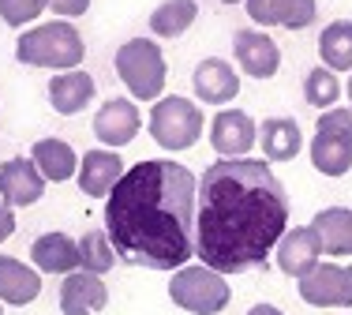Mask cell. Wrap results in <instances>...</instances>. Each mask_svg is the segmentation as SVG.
<instances>
[{
	"label": "cell",
	"instance_id": "obj_1",
	"mask_svg": "<svg viewBox=\"0 0 352 315\" xmlns=\"http://www.w3.org/2000/svg\"><path fill=\"white\" fill-rule=\"evenodd\" d=\"M289 233V192L266 158L206 165L195 195V255L217 274H244Z\"/></svg>",
	"mask_w": 352,
	"mask_h": 315
},
{
	"label": "cell",
	"instance_id": "obj_2",
	"mask_svg": "<svg viewBox=\"0 0 352 315\" xmlns=\"http://www.w3.org/2000/svg\"><path fill=\"white\" fill-rule=\"evenodd\" d=\"M199 180L173 158L131 165L105 199V233L116 259L142 270H180L195 255Z\"/></svg>",
	"mask_w": 352,
	"mask_h": 315
},
{
	"label": "cell",
	"instance_id": "obj_3",
	"mask_svg": "<svg viewBox=\"0 0 352 315\" xmlns=\"http://www.w3.org/2000/svg\"><path fill=\"white\" fill-rule=\"evenodd\" d=\"M15 61L27 68H49V72H72L87 61V41L68 19L38 23L15 38Z\"/></svg>",
	"mask_w": 352,
	"mask_h": 315
},
{
	"label": "cell",
	"instance_id": "obj_4",
	"mask_svg": "<svg viewBox=\"0 0 352 315\" xmlns=\"http://www.w3.org/2000/svg\"><path fill=\"white\" fill-rule=\"evenodd\" d=\"M116 76L128 87V94L135 102H157L165 98V79H169V68H165V53L154 38H128L120 49H116Z\"/></svg>",
	"mask_w": 352,
	"mask_h": 315
},
{
	"label": "cell",
	"instance_id": "obj_5",
	"mask_svg": "<svg viewBox=\"0 0 352 315\" xmlns=\"http://www.w3.org/2000/svg\"><path fill=\"white\" fill-rule=\"evenodd\" d=\"M169 301L176 308H184L188 315H221L232 301V289H229V281H225V274L210 270L206 263H199V267L188 263V267L173 270Z\"/></svg>",
	"mask_w": 352,
	"mask_h": 315
},
{
	"label": "cell",
	"instance_id": "obj_6",
	"mask_svg": "<svg viewBox=\"0 0 352 315\" xmlns=\"http://www.w3.org/2000/svg\"><path fill=\"white\" fill-rule=\"evenodd\" d=\"M203 109L199 102L191 98H180V94H169V98H157L154 109H150V139H154L162 151H191V146L203 139Z\"/></svg>",
	"mask_w": 352,
	"mask_h": 315
},
{
	"label": "cell",
	"instance_id": "obj_7",
	"mask_svg": "<svg viewBox=\"0 0 352 315\" xmlns=\"http://www.w3.org/2000/svg\"><path fill=\"white\" fill-rule=\"evenodd\" d=\"M296 289L311 308H352V263H318L296 281Z\"/></svg>",
	"mask_w": 352,
	"mask_h": 315
},
{
	"label": "cell",
	"instance_id": "obj_8",
	"mask_svg": "<svg viewBox=\"0 0 352 315\" xmlns=\"http://www.w3.org/2000/svg\"><path fill=\"white\" fill-rule=\"evenodd\" d=\"M142 128V113L135 105V98H109L102 109L94 113V135L98 143H105L109 151H120Z\"/></svg>",
	"mask_w": 352,
	"mask_h": 315
},
{
	"label": "cell",
	"instance_id": "obj_9",
	"mask_svg": "<svg viewBox=\"0 0 352 315\" xmlns=\"http://www.w3.org/2000/svg\"><path fill=\"white\" fill-rule=\"evenodd\" d=\"M232 53H236V68L251 79H274L281 68V49L266 30H236Z\"/></svg>",
	"mask_w": 352,
	"mask_h": 315
},
{
	"label": "cell",
	"instance_id": "obj_10",
	"mask_svg": "<svg viewBox=\"0 0 352 315\" xmlns=\"http://www.w3.org/2000/svg\"><path fill=\"white\" fill-rule=\"evenodd\" d=\"M274 255H278V270L281 274H289V278H304V274H311V270L322 263V240H318V233L311 226H296V229H289L281 240H278V248H274Z\"/></svg>",
	"mask_w": 352,
	"mask_h": 315
},
{
	"label": "cell",
	"instance_id": "obj_11",
	"mask_svg": "<svg viewBox=\"0 0 352 315\" xmlns=\"http://www.w3.org/2000/svg\"><path fill=\"white\" fill-rule=\"evenodd\" d=\"M49 180L41 177V169L34 165V158H8L0 165V199H4L12 210L19 206H34L45 195Z\"/></svg>",
	"mask_w": 352,
	"mask_h": 315
},
{
	"label": "cell",
	"instance_id": "obj_12",
	"mask_svg": "<svg viewBox=\"0 0 352 315\" xmlns=\"http://www.w3.org/2000/svg\"><path fill=\"white\" fill-rule=\"evenodd\" d=\"M255 143H258V124L244 109H221L210 120V146L221 158H248Z\"/></svg>",
	"mask_w": 352,
	"mask_h": 315
},
{
	"label": "cell",
	"instance_id": "obj_13",
	"mask_svg": "<svg viewBox=\"0 0 352 315\" xmlns=\"http://www.w3.org/2000/svg\"><path fill=\"white\" fill-rule=\"evenodd\" d=\"M191 87H195V98L206 105H229L232 98L240 94V76L229 61L221 56H206V61L195 64V76H191Z\"/></svg>",
	"mask_w": 352,
	"mask_h": 315
},
{
	"label": "cell",
	"instance_id": "obj_14",
	"mask_svg": "<svg viewBox=\"0 0 352 315\" xmlns=\"http://www.w3.org/2000/svg\"><path fill=\"white\" fill-rule=\"evenodd\" d=\"M251 23L258 27H285V30H304L315 23L318 0H244Z\"/></svg>",
	"mask_w": 352,
	"mask_h": 315
},
{
	"label": "cell",
	"instance_id": "obj_15",
	"mask_svg": "<svg viewBox=\"0 0 352 315\" xmlns=\"http://www.w3.org/2000/svg\"><path fill=\"white\" fill-rule=\"evenodd\" d=\"M109 304V285L102 281V274H90V270H72L64 274L60 285V312L64 315H98Z\"/></svg>",
	"mask_w": 352,
	"mask_h": 315
},
{
	"label": "cell",
	"instance_id": "obj_16",
	"mask_svg": "<svg viewBox=\"0 0 352 315\" xmlns=\"http://www.w3.org/2000/svg\"><path fill=\"white\" fill-rule=\"evenodd\" d=\"M124 162L116 151H87L79 162V192L87 199H109V192L116 188V180L124 177Z\"/></svg>",
	"mask_w": 352,
	"mask_h": 315
},
{
	"label": "cell",
	"instance_id": "obj_17",
	"mask_svg": "<svg viewBox=\"0 0 352 315\" xmlns=\"http://www.w3.org/2000/svg\"><path fill=\"white\" fill-rule=\"evenodd\" d=\"M41 296V270L27 267L15 255H0V304L27 308Z\"/></svg>",
	"mask_w": 352,
	"mask_h": 315
},
{
	"label": "cell",
	"instance_id": "obj_18",
	"mask_svg": "<svg viewBox=\"0 0 352 315\" xmlns=\"http://www.w3.org/2000/svg\"><path fill=\"white\" fill-rule=\"evenodd\" d=\"M30 263H34L41 274H72V270L82 267L79 240L68 233H41L30 244Z\"/></svg>",
	"mask_w": 352,
	"mask_h": 315
},
{
	"label": "cell",
	"instance_id": "obj_19",
	"mask_svg": "<svg viewBox=\"0 0 352 315\" xmlns=\"http://www.w3.org/2000/svg\"><path fill=\"white\" fill-rule=\"evenodd\" d=\"M94 76H87L82 68H72V72H56L49 79V105H53L60 117H75L82 113L90 102H94Z\"/></svg>",
	"mask_w": 352,
	"mask_h": 315
},
{
	"label": "cell",
	"instance_id": "obj_20",
	"mask_svg": "<svg viewBox=\"0 0 352 315\" xmlns=\"http://www.w3.org/2000/svg\"><path fill=\"white\" fill-rule=\"evenodd\" d=\"M30 158H34V165L41 169V177H45L49 184H64V180L79 177L82 158L75 154V146L64 143V139H38V143L30 146Z\"/></svg>",
	"mask_w": 352,
	"mask_h": 315
},
{
	"label": "cell",
	"instance_id": "obj_21",
	"mask_svg": "<svg viewBox=\"0 0 352 315\" xmlns=\"http://www.w3.org/2000/svg\"><path fill=\"white\" fill-rule=\"evenodd\" d=\"M258 146H263L266 162H292L304 151V131L292 117H270L258 128Z\"/></svg>",
	"mask_w": 352,
	"mask_h": 315
},
{
	"label": "cell",
	"instance_id": "obj_22",
	"mask_svg": "<svg viewBox=\"0 0 352 315\" xmlns=\"http://www.w3.org/2000/svg\"><path fill=\"white\" fill-rule=\"evenodd\" d=\"M307 151H311V165L322 177H345L352 169V135L345 131H315Z\"/></svg>",
	"mask_w": 352,
	"mask_h": 315
},
{
	"label": "cell",
	"instance_id": "obj_23",
	"mask_svg": "<svg viewBox=\"0 0 352 315\" xmlns=\"http://www.w3.org/2000/svg\"><path fill=\"white\" fill-rule=\"evenodd\" d=\"M311 229L322 240L326 255H352V210L349 206H326L311 218Z\"/></svg>",
	"mask_w": 352,
	"mask_h": 315
},
{
	"label": "cell",
	"instance_id": "obj_24",
	"mask_svg": "<svg viewBox=\"0 0 352 315\" xmlns=\"http://www.w3.org/2000/svg\"><path fill=\"white\" fill-rule=\"evenodd\" d=\"M195 19H199L195 0H165V4H157L154 12H150V34L173 41V38L188 34Z\"/></svg>",
	"mask_w": 352,
	"mask_h": 315
},
{
	"label": "cell",
	"instance_id": "obj_25",
	"mask_svg": "<svg viewBox=\"0 0 352 315\" xmlns=\"http://www.w3.org/2000/svg\"><path fill=\"white\" fill-rule=\"evenodd\" d=\"M318 56L330 72H352V19H333L318 34Z\"/></svg>",
	"mask_w": 352,
	"mask_h": 315
},
{
	"label": "cell",
	"instance_id": "obj_26",
	"mask_svg": "<svg viewBox=\"0 0 352 315\" xmlns=\"http://www.w3.org/2000/svg\"><path fill=\"white\" fill-rule=\"evenodd\" d=\"M79 259H82L79 270L109 274L113 263H116V248H113V240H109V233H102V229H87V233L79 237Z\"/></svg>",
	"mask_w": 352,
	"mask_h": 315
},
{
	"label": "cell",
	"instance_id": "obj_27",
	"mask_svg": "<svg viewBox=\"0 0 352 315\" xmlns=\"http://www.w3.org/2000/svg\"><path fill=\"white\" fill-rule=\"evenodd\" d=\"M304 98H307V105H315V109H333L338 105V98H341V79H338V72H330L326 64H318V68H311L304 76Z\"/></svg>",
	"mask_w": 352,
	"mask_h": 315
},
{
	"label": "cell",
	"instance_id": "obj_28",
	"mask_svg": "<svg viewBox=\"0 0 352 315\" xmlns=\"http://www.w3.org/2000/svg\"><path fill=\"white\" fill-rule=\"evenodd\" d=\"M45 8H49V0H0V19L19 30L27 23H34Z\"/></svg>",
	"mask_w": 352,
	"mask_h": 315
},
{
	"label": "cell",
	"instance_id": "obj_29",
	"mask_svg": "<svg viewBox=\"0 0 352 315\" xmlns=\"http://www.w3.org/2000/svg\"><path fill=\"white\" fill-rule=\"evenodd\" d=\"M315 131H345V135H352V105H333V109H326L322 117H318Z\"/></svg>",
	"mask_w": 352,
	"mask_h": 315
},
{
	"label": "cell",
	"instance_id": "obj_30",
	"mask_svg": "<svg viewBox=\"0 0 352 315\" xmlns=\"http://www.w3.org/2000/svg\"><path fill=\"white\" fill-rule=\"evenodd\" d=\"M49 12L72 23V19H79V15L90 12V0H49Z\"/></svg>",
	"mask_w": 352,
	"mask_h": 315
},
{
	"label": "cell",
	"instance_id": "obj_31",
	"mask_svg": "<svg viewBox=\"0 0 352 315\" xmlns=\"http://www.w3.org/2000/svg\"><path fill=\"white\" fill-rule=\"evenodd\" d=\"M12 233H15V210L4 203V199H0V244H4V240H12Z\"/></svg>",
	"mask_w": 352,
	"mask_h": 315
},
{
	"label": "cell",
	"instance_id": "obj_32",
	"mask_svg": "<svg viewBox=\"0 0 352 315\" xmlns=\"http://www.w3.org/2000/svg\"><path fill=\"white\" fill-rule=\"evenodd\" d=\"M248 315H285V312L274 308V304H255V308H251Z\"/></svg>",
	"mask_w": 352,
	"mask_h": 315
},
{
	"label": "cell",
	"instance_id": "obj_33",
	"mask_svg": "<svg viewBox=\"0 0 352 315\" xmlns=\"http://www.w3.org/2000/svg\"><path fill=\"white\" fill-rule=\"evenodd\" d=\"M345 94H349V105H352V76H349V87H345Z\"/></svg>",
	"mask_w": 352,
	"mask_h": 315
},
{
	"label": "cell",
	"instance_id": "obj_34",
	"mask_svg": "<svg viewBox=\"0 0 352 315\" xmlns=\"http://www.w3.org/2000/svg\"><path fill=\"white\" fill-rule=\"evenodd\" d=\"M221 4H244V0H221Z\"/></svg>",
	"mask_w": 352,
	"mask_h": 315
},
{
	"label": "cell",
	"instance_id": "obj_35",
	"mask_svg": "<svg viewBox=\"0 0 352 315\" xmlns=\"http://www.w3.org/2000/svg\"><path fill=\"white\" fill-rule=\"evenodd\" d=\"M0 315H4V304H0Z\"/></svg>",
	"mask_w": 352,
	"mask_h": 315
}]
</instances>
